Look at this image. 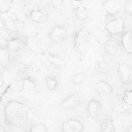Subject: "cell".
<instances>
[{"label":"cell","instance_id":"cell-30","mask_svg":"<svg viewBox=\"0 0 132 132\" xmlns=\"http://www.w3.org/2000/svg\"><path fill=\"white\" fill-rule=\"evenodd\" d=\"M76 1H78V2H81V1H86V0H75Z\"/></svg>","mask_w":132,"mask_h":132},{"label":"cell","instance_id":"cell-20","mask_svg":"<svg viewBox=\"0 0 132 132\" xmlns=\"http://www.w3.org/2000/svg\"><path fill=\"white\" fill-rule=\"evenodd\" d=\"M95 68L98 72L106 74L110 72V68L109 65L105 62L97 60L95 63Z\"/></svg>","mask_w":132,"mask_h":132},{"label":"cell","instance_id":"cell-11","mask_svg":"<svg viewBox=\"0 0 132 132\" xmlns=\"http://www.w3.org/2000/svg\"><path fill=\"white\" fill-rule=\"evenodd\" d=\"M122 45L128 53H132V32L127 31L121 37Z\"/></svg>","mask_w":132,"mask_h":132},{"label":"cell","instance_id":"cell-14","mask_svg":"<svg viewBox=\"0 0 132 132\" xmlns=\"http://www.w3.org/2000/svg\"><path fill=\"white\" fill-rule=\"evenodd\" d=\"M104 10L109 14L113 15L118 11V6L116 2L113 0H106L103 3Z\"/></svg>","mask_w":132,"mask_h":132},{"label":"cell","instance_id":"cell-29","mask_svg":"<svg viewBox=\"0 0 132 132\" xmlns=\"http://www.w3.org/2000/svg\"><path fill=\"white\" fill-rule=\"evenodd\" d=\"M0 132H5V128L1 124H0Z\"/></svg>","mask_w":132,"mask_h":132},{"label":"cell","instance_id":"cell-22","mask_svg":"<svg viewBox=\"0 0 132 132\" xmlns=\"http://www.w3.org/2000/svg\"><path fill=\"white\" fill-rule=\"evenodd\" d=\"M87 78L86 73L81 72L74 74L72 77V82L75 85H80L84 82Z\"/></svg>","mask_w":132,"mask_h":132},{"label":"cell","instance_id":"cell-19","mask_svg":"<svg viewBox=\"0 0 132 132\" xmlns=\"http://www.w3.org/2000/svg\"><path fill=\"white\" fill-rule=\"evenodd\" d=\"M75 17L79 20L82 21L87 17V9L84 6H79L74 9V11Z\"/></svg>","mask_w":132,"mask_h":132},{"label":"cell","instance_id":"cell-27","mask_svg":"<svg viewBox=\"0 0 132 132\" xmlns=\"http://www.w3.org/2000/svg\"><path fill=\"white\" fill-rule=\"evenodd\" d=\"M124 9L126 14L132 16V0H127L125 3Z\"/></svg>","mask_w":132,"mask_h":132},{"label":"cell","instance_id":"cell-12","mask_svg":"<svg viewBox=\"0 0 132 132\" xmlns=\"http://www.w3.org/2000/svg\"><path fill=\"white\" fill-rule=\"evenodd\" d=\"M95 89L98 93L107 95L111 94L113 91L112 87L108 83L103 80L99 81L96 84Z\"/></svg>","mask_w":132,"mask_h":132},{"label":"cell","instance_id":"cell-16","mask_svg":"<svg viewBox=\"0 0 132 132\" xmlns=\"http://www.w3.org/2000/svg\"><path fill=\"white\" fill-rule=\"evenodd\" d=\"M104 48L106 52L111 56L116 55L119 52L118 46L116 43L111 39L108 40L105 42Z\"/></svg>","mask_w":132,"mask_h":132},{"label":"cell","instance_id":"cell-9","mask_svg":"<svg viewBox=\"0 0 132 132\" xmlns=\"http://www.w3.org/2000/svg\"><path fill=\"white\" fill-rule=\"evenodd\" d=\"M90 38L89 32L85 30H80L77 31L74 38L75 47L77 48L81 45L88 42Z\"/></svg>","mask_w":132,"mask_h":132},{"label":"cell","instance_id":"cell-1","mask_svg":"<svg viewBox=\"0 0 132 132\" xmlns=\"http://www.w3.org/2000/svg\"><path fill=\"white\" fill-rule=\"evenodd\" d=\"M4 112L7 121L17 127L22 126L28 117L26 108L22 104L15 101H10L7 104Z\"/></svg>","mask_w":132,"mask_h":132},{"label":"cell","instance_id":"cell-4","mask_svg":"<svg viewBox=\"0 0 132 132\" xmlns=\"http://www.w3.org/2000/svg\"><path fill=\"white\" fill-rule=\"evenodd\" d=\"M84 126L82 122L76 119H69L62 123V132H83Z\"/></svg>","mask_w":132,"mask_h":132},{"label":"cell","instance_id":"cell-26","mask_svg":"<svg viewBox=\"0 0 132 132\" xmlns=\"http://www.w3.org/2000/svg\"><path fill=\"white\" fill-rule=\"evenodd\" d=\"M51 4L52 7L56 10H60L63 4L64 0H50Z\"/></svg>","mask_w":132,"mask_h":132},{"label":"cell","instance_id":"cell-23","mask_svg":"<svg viewBox=\"0 0 132 132\" xmlns=\"http://www.w3.org/2000/svg\"><path fill=\"white\" fill-rule=\"evenodd\" d=\"M30 132H48V129L46 126L43 123H40L34 125Z\"/></svg>","mask_w":132,"mask_h":132},{"label":"cell","instance_id":"cell-7","mask_svg":"<svg viewBox=\"0 0 132 132\" xmlns=\"http://www.w3.org/2000/svg\"><path fill=\"white\" fill-rule=\"evenodd\" d=\"M31 21L37 23H44L47 21L48 16L46 13L40 9H34L29 14Z\"/></svg>","mask_w":132,"mask_h":132},{"label":"cell","instance_id":"cell-3","mask_svg":"<svg viewBox=\"0 0 132 132\" xmlns=\"http://www.w3.org/2000/svg\"><path fill=\"white\" fill-rule=\"evenodd\" d=\"M67 36V29L60 25L54 26L49 34V38L51 41L55 44L59 43L64 40Z\"/></svg>","mask_w":132,"mask_h":132},{"label":"cell","instance_id":"cell-5","mask_svg":"<svg viewBox=\"0 0 132 132\" xmlns=\"http://www.w3.org/2000/svg\"><path fill=\"white\" fill-rule=\"evenodd\" d=\"M125 27V21L123 19H117L107 22L105 27L111 35H117L123 31Z\"/></svg>","mask_w":132,"mask_h":132},{"label":"cell","instance_id":"cell-17","mask_svg":"<svg viewBox=\"0 0 132 132\" xmlns=\"http://www.w3.org/2000/svg\"><path fill=\"white\" fill-rule=\"evenodd\" d=\"M116 127L113 120L110 118L104 120L101 124V132H115Z\"/></svg>","mask_w":132,"mask_h":132},{"label":"cell","instance_id":"cell-6","mask_svg":"<svg viewBox=\"0 0 132 132\" xmlns=\"http://www.w3.org/2000/svg\"><path fill=\"white\" fill-rule=\"evenodd\" d=\"M84 102V98L76 95H71L65 98L60 104V107L63 109H71L78 106Z\"/></svg>","mask_w":132,"mask_h":132},{"label":"cell","instance_id":"cell-28","mask_svg":"<svg viewBox=\"0 0 132 132\" xmlns=\"http://www.w3.org/2000/svg\"><path fill=\"white\" fill-rule=\"evenodd\" d=\"M124 132H132V125H128L125 128Z\"/></svg>","mask_w":132,"mask_h":132},{"label":"cell","instance_id":"cell-15","mask_svg":"<svg viewBox=\"0 0 132 132\" xmlns=\"http://www.w3.org/2000/svg\"><path fill=\"white\" fill-rule=\"evenodd\" d=\"M131 105L124 102L123 100L117 101L112 107V110L117 114L124 113L130 109Z\"/></svg>","mask_w":132,"mask_h":132},{"label":"cell","instance_id":"cell-21","mask_svg":"<svg viewBox=\"0 0 132 132\" xmlns=\"http://www.w3.org/2000/svg\"><path fill=\"white\" fill-rule=\"evenodd\" d=\"M48 59L51 63L56 67L61 68L65 65L64 61L58 55L55 54H50L48 56Z\"/></svg>","mask_w":132,"mask_h":132},{"label":"cell","instance_id":"cell-2","mask_svg":"<svg viewBox=\"0 0 132 132\" xmlns=\"http://www.w3.org/2000/svg\"><path fill=\"white\" fill-rule=\"evenodd\" d=\"M118 74L124 85H128L132 83V67L127 63L121 62L119 64Z\"/></svg>","mask_w":132,"mask_h":132},{"label":"cell","instance_id":"cell-25","mask_svg":"<svg viewBox=\"0 0 132 132\" xmlns=\"http://www.w3.org/2000/svg\"><path fill=\"white\" fill-rule=\"evenodd\" d=\"M122 100L127 104L132 105V90H126L123 96Z\"/></svg>","mask_w":132,"mask_h":132},{"label":"cell","instance_id":"cell-24","mask_svg":"<svg viewBox=\"0 0 132 132\" xmlns=\"http://www.w3.org/2000/svg\"><path fill=\"white\" fill-rule=\"evenodd\" d=\"M45 82L47 89L50 90H54L57 85V80L51 77H46L45 78Z\"/></svg>","mask_w":132,"mask_h":132},{"label":"cell","instance_id":"cell-10","mask_svg":"<svg viewBox=\"0 0 132 132\" xmlns=\"http://www.w3.org/2000/svg\"><path fill=\"white\" fill-rule=\"evenodd\" d=\"M101 108V104L96 100H91L88 104L87 111L88 114L92 118L97 117Z\"/></svg>","mask_w":132,"mask_h":132},{"label":"cell","instance_id":"cell-13","mask_svg":"<svg viewBox=\"0 0 132 132\" xmlns=\"http://www.w3.org/2000/svg\"><path fill=\"white\" fill-rule=\"evenodd\" d=\"M25 43L26 46L32 51L39 50L41 46V40L36 36H31L28 37L25 40Z\"/></svg>","mask_w":132,"mask_h":132},{"label":"cell","instance_id":"cell-18","mask_svg":"<svg viewBox=\"0 0 132 132\" xmlns=\"http://www.w3.org/2000/svg\"><path fill=\"white\" fill-rule=\"evenodd\" d=\"M14 0H0V14H3L10 11Z\"/></svg>","mask_w":132,"mask_h":132},{"label":"cell","instance_id":"cell-8","mask_svg":"<svg viewBox=\"0 0 132 132\" xmlns=\"http://www.w3.org/2000/svg\"><path fill=\"white\" fill-rule=\"evenodd\" d=\"M26 46L25 41L19 37L12 38L7 41V48L11 51H19L25 48Z\"/></svg>","mask_w":132,"mask_h":132}]
</instances>
